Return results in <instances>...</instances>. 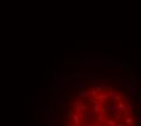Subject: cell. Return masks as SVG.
I'll return each instance as SVG.
<instances>
[{
  "label": "cell",
  "mask_w": 141,
  "mask_h": 126,
  "mask_svg": "<svg viewBox=\"0 0 141 126\" xmlns=\"http://www.w3.org/2000/svg\"><path fill=\"white\" fill-rule=\"evenodd\" d=\"M107 94H108V97L111 98V101H113V102H118V101L122 99V98H120V94H119L117 91L112 90V89H109V90L107 91Z\"/></svg>",
  "instance_id": "6da1fadb"
},
{
  "label": "cell",
  "mask_w": 141,
  "mask_h": 126,
  "mask_svg": "<svg viewBox=\"0 0 141 126\" xmlns=\"http://www.w3.org/2000/svg\"><path fill=\"white\" fill-rule=\"evenodd\" d=\"M107 109H108L111 113H113L116 118H118V112H119V110L117 109V106H116V104H113V101H109V102H108V104H107Z\"/></svg>",
  "instance_id": "7a4b0ae2"
},
{
  "label": "cell",
  "mask_w": 141,
  "mask_h": 126,
  "mask_svg": "<svg viewBox=\"0 0 141 126\" xmlns=\"http://www.w3.org/2000/svg\"><path fill=\"white\" fill-rule=\"evenodd\" d=\"M108 94H107V92H100L99 94H97V96H96V99H99L100 102H107L108 101Z\"/></svg>",
  "instance_id": "3957f363"
},
{
  "label": "cell",
  "mask_w": 141,
  "mask_h": 126,
  "mask_svg": "<svg viewBox=\"0 0 141 126\" xmlns=\"http://www.w3.org/2000/svg\"><path fill=\"white\" fill-rule=\"evenodd\" d=\"M79 97H84V98H90L91 97V93H90L89 90H85V89H80L79 91Z\"/></svg>",
  "instance_id": "277c9868"
},
{
  "label": "cell",
  "mask_w": 141,
  "mask_h": 126,
  "mask_svg": "<svg viewBox=\"0 0 141 126\" xmlns=\"http://www.w3.org/2000/svg\"><path fill=\"white\" fill-rule=\"evenodd\" d=\"M89 102H90V104H91L93 107H96V108H102L103 107L102 103H100V101L96 99V98H89Z\"/></svg>",
  "instance_id": "5b68a950"
},
{
  "label": "cell",
  "mask_w": 141,
  "mask_h": 126,
  "mask_svg": "<svg viewBox=\"0 0 141 126\" xmlns=\"http://www.w3.org/2000/svg\"><path fill=\"white\" fill-rule=\"evenodd\" d=\"M91 86H93V87H94V89L99 92V93H100V92H103L106 89H108V90L111 89L108 85H105V84H103V85H91Z\"/></svg>",
  "instance_id": "8992f818"
},
{
  "label": "cell",
  "mask_w": 141,
  "mask_h": 126,
  "mask_svg": "<svg viewBox=\"0 0 141 126\" xmlns=\"http://www.w3.org/2000/svg\"><path fill=\"white\" fill-rule=\"evenodd\" d=\"M116 106H117V109L119 110V112H125V109H127V106H125V103L123 102V101H118L117 103H116Z\"/></svg>",
  "instance_id": "52a82bcc"
},
{
  "label": "cell",
  "mask_w": 141,
  "mask_h": 126,
  "mask_svg": "<svg viewBox=\"0 0 141 126\" xmlns=\"http://www.w3.org/2000/svg\"><path fill=\"white\" fill-rule=\"evenodd\" d=\"M78 115H79V118H80V120H82V121H86V120L90 119V115H89V113H86V112H84V113H79Z\"/></svg>",
  "instance_id": "ba28073f"
},
{
  "label": "cell",
  "mask_w": 141,
  "mask_h": 126,
  "mask_svg": "<svg viewBox=\"0 0 141 126\" xmlns=\"http://www.w3.org/2000/svg\"><path fill=\"white\" fill-rule=\"evenodd\" d=\"M70 118H72V120H73L74 124H82V120H80L79 115H78L77 113H73L72 115H70Z\"/></svg>",
  "instance_id": "9c48e42d"
},
{
  "label": "cell",
  "mask_w": 141,
  "mask_h": 126,
  "mask_svg": "<svg viewBox=\"0 0 141 126\" xmlns=\"http://www.w3.org/2000/svg\"><path fill=\"white\" fill-rule=\"evenodd\" d=\"M123 121H124V124H125V125H132V124H134V119H133L132 115H127L125 119H124Z\"/></svg>",
  "instance_id": "30bf717a"
},
{
  "label": "cell",
  "mask_w": 141,
  "mask_h": 126,
  "mask_svg": "<svg viewBox=\"0 0 141 126\" xmlns=\"http://www.w3.org/2000/svg\"><path fill=\"white\" fill-rule=\"evenodd\" d=\"M97 120H99L100 122H105V121H106V118H105V114H103V113H100V114L97 115Z\"/></svg>",
  "instance_id": "8fae6325"
},
{
  "label": "cell",
  "mask_w": 141,
  "mask_h": 126,
  "mask_svg": "<svg viewBox=\"0 0 141 126\" xmlns=\"http://www.w3.org/2000/svg\"><path fill=\"white\" fill-rule=\"evenodd\" d=\"M105 122H106V124H107L108 126H117V122H116V121H114L113 119H107V120H106Z\"/></svg>",
  "instance_id": "7c38bea8"
},
{
  "label": "cell",
  "mask_w": 141,
  "mask_h": 126,
  "mask_svg": "<svg viewBox=\"0 0 141 126\" xmlns=\"http://www.w3.org/2000/svg\"><path fill=\"white\" fill-rule=\"evenodd\" d=\"M124 113H125L127 115H132V114L134 113V108H133V107H132V108H127Z\"/></svg>",
  "instance_id": "4fadbf2b"
},
{
  "label": "cell",
  "mask_w": 141,
  "mask_h": 126,
  "mask_svg": "<svg viewBox=\"0 0 141 126\" xmlns=\"http://www.w3.org/2000/svg\"><path fill=\"white\" fill-rule=\"evenodd\" d=\"M90 93H91V97H94V98H96V96H97V94H99V92L94 89V90H91V91H90Z\"/></svg>",
  "instance_id": "5bb4252c"
},
{
  "label": "cell",
  "mask_w": 141,
  "mask_h": 126,
  "mask_svg": "<svg viewBox=\"0 0 141 126\" xmlns=\"http://www.w3.org/2000/svg\"><path fill=\"white\" fill-rule=\"evenodd\" d=\"M79 104H80L79 99H75V101H73V102H72V106H73V107H77V106H79Z\"/></svg>",
  "instance_id": "9a60e30c"
},
{
  "label": "cell",
  "mask_w": 141,
  "mask_h": 126,
  "mask_svg": "<svg viewBox=\"0 0 141 126\" xmlns=\"http://www.w3.org/2000/svg\"><path fill=\"white\" fill-rule=\"evenodd\" d=\"M85 110H86V104L83 103V104H82V112H85Z\"/></svg>",
  "instance_id": "2e32d148"
},
{
  "label": "cell",
  "mask_w": 141,
  "mask_h": 126,
  "mask_svg": "<svg viewBox=\"0 0 141 126\" xmlns=\"http://www.w3.org/2000/svg\"><path fill=\"white\" fill-rule=\"evenodd\" d=\"M117 126H127L124 122H119V124H117Z\"/></svg>",
  "instance_id": "e0dca14e"
},
{
  "label": "cell",
  "mask_w": 141,
  "mask_h": 126,
  "mask_svg": "<svg viewBox=\"0 0 141 126\" xmlns=\"http://www.w3.org/2000/svg\"><path fill=\"white\" fill-rule=\"evenodd\" d=\"M137 125H141V118L140 117L137 118Z\"/></svg>",
  "instance_id": "ac0fdd59"
},
{
  "label": "cell",
  "mask_w": 141,
  "mask_h": 126,
  "mask_svg": "<svg viewBox=\"0 0 141 126\" xmlns=\"http://www.w3.org/2000/svg\"><path fill=\"white\" fill-rule=\"evenodd\" d=\"M74 126H80V124H74Z\"/></svg>",
  "instance_id": "d6986e66"
},
{
  "label": "cell",
  "mask_w": 141,
  "mask_h": 126,
  "mask_svg": "<svg viewBox=\"0 0 141 126\" xmlns=\"http://www.w3.org/2000/svg\"><path fill=\"white\" fill-rule=\"evenodd\" d=\"M130 126H135V125H134V124H132V125H130Z\"/></svg>",
  "instance_id": "ffe728a7"
}]
</instances>
